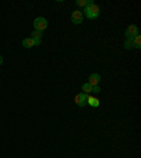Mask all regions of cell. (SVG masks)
<instances>
[{"label": "cell", "instance_id": "cell-2", "mask_svg": "<svg viewBox=\"0 0 141 158\" xmlns=\"http://www.w3.org/2000/svg\"><path fill=\"white\" fill-rule=\"evenodd\" d=\"M34 28H35V31H39V33H43L44 30L48 27V21H47L44 17H37L35 20H34Z\"/></svg>", "mask_w": 141, "mask_h": 158}, {"label": "cell", "instance_id": "cell-5", "mask_svg": "<svg viewBox=\"0 0 141 158\" xmlns=\"http://www.w3.org/2000/svg\"><path fill=\"white\" fill-rule=\"evenodd\" d=\"M71 20H72L73 24H81L83 21V13L81 10H75V11H72V14H71Z\"/></svg>", "mask_w": 141, "mask_h": 158}, {"label": "cell", "instance_id": "cell-9", "mask_svg": "<svg viewBox=\"0 0 141 158\" xmlns=\"http://www.w3.org/2000/svg\"><path fill=\"white\" fill-rule=\"evenodd\" d=\"M90 3H93V0H76V6L83 7V9H85L88 4H90Z\"/></svg>", "mask_w": 141, "mask_h": 158}, {"label": "cell", "instance_id": "cell-6", "mask_svg": "<svg viewBox=\"0 0 141 158\" xmlns=\"http://www.w3.org/2000/svg\"><path fill=\"white\" fill-rule=\"evenodd\" d=\"M99 82H100V75H99V73H92V75L89 76L88 83L90 86H97Z\"/></svg>", "mask_w": 141, "mask_h": 158}, {"label": "cell", "instance_id": "cell-10", "mask_svg": "<svg viewBox=\"0 0 141 158\" xmlns=\"http://www.w3.org/2000/svg\"><path fill=\"white\" fill-rule=\"evenodd\" d=\"M23 47L24 48H31V47H34V41L31 38H24L23 40Z\"/></svg>", "mask_w": 141, "mask_h": 158}, {"label": "cell", "instance_id": "cell-11", "mask_svg": "<svg viewBox=\"0 0 141 158\" xmlns=\"http://www.w3.org/2000/svg\"><path fill=\"white\" fill-rule=\"evenodd\" d=\"M133 44H134L135 48H141V35L138 34V35H135L134 38H133Z\"/></svg>", "mask_w": 141, "mask_h": 158}, {"label": "cell", "instance_id": "cell-7", "mask_svg": "<svg viewBox=\"0 0 141 158\" xmlns=\"http://www.w3.org/2000/svg\"><path fill=\"white\" fill-rule=\"evenodd\" d=\"M41 37H43V33H39V31H33L30 38L34 41V45H39V44H41Z\"/></svg>", "mask_w": 141, "mask_h": 158}, {"label": "cell", "instance_id": "cell-1", "mask_svg": "<svg viewBox=\"0 0 141 158\" xmlns=\"http://www.w3.org/2000/svg\"><path fill=\"white\" fill-rule=\"evenodd\" d=\"M82 11H85V13H83V16H86L88 19H90V20L97 19L99 14H100V9H99V6H97V4H95V3L88 4V6H86Z\"/></svg>", "mask_w": 141, "mask_h": 158}, {"label": "cell", "instance_id": "cell-13", "mask_svg": "<svg viewBox=\"0 0 141 158\" xmlns=\"http://www.w3.org/2000/svg\"><path fill=\"white\" fill-rule=\"evenodd\" d=\"M133 47H134V44H133V40H126L124 48H126V49H131Z\"/></svg>", "mask_w": 141, "mask_h": 158}, {"label": "cell", "instance_id": "cell-8", "mask_svg": "<svg viewBox=\"0 0 141 158\" xmlns=\"http://www.w3.org/2000/svg\"><path fill=\"white\" fill-rule=\"evenodd\" d=\"M88 105L92 106V107H99L100 102H99V99L95 98V96H89V98H88Z\"/></svg>", "mask_w": 141, "mask_h": 158}, {"label": "cell", "instance_id": "cell-3", "mask_svg": "<svg viewBox=\"0 0 141 158\" xmlns=\"http://www.w3.org/2000/svg\"><path fill=\"white\" fill-rule=\"evenodd\" d=\"M88 98L89 95H86V93H79V95L75 96V103L81 107H83V106L88 105Z\"/></svg>", "mask_w": 141, "mask_h": 158}, {"label": "cell", "instance_id": "cell-4", "mask_svg": "<svg viewBox=\"0 0 141 158\" xmlns=\"http://www.w3.org/2000/svg\"><path fill=\"white\" fill-rule=\"evenodd\" d=\"M135 35H138V27L137 26H128L126 30V38L127 40H133Z\"/></svg>", "mask_w": 141, "mask_h": 158}, {"label": "cell", "instance_id": "cell-12", "mask_svg": "<svg viewBox=\"0 0 141 158\" xmlns=\"http://www.w3.org/2000/svg\"><path fill=\"white\" fill-rule=\"evenodd\" d=\"M82 90H83L82 93H86V95H89V93L92 92V86L86 82V83H83V85H82Z\"/></svg>", "mask_w": 141, "mask_h": 158}, {"label": "cell", "instance_id": "cell-15", "mask_svg": "<svg viewBox=\"0 0 141 158\" xmlns=\"http://www.w3.org/2000/svg\"><path fill=\"white\" fill-rule=\"evenodd\" d=\"M2 64H3V56L0 55V65H2Z\"/></svg>", "mask_w": 141, "mask_h": 158}, {"label": "cell", "instance_id": "cell-14", "mask_svg": "<svg viewBox=\"0 0 141 158\" xmlns=\"http://www.w3.org/2000/svg\"><path fill=\"white\" fill-rule=\"evenodd\" d=\"M100 92V86H92V93H95V95H97V93Z\"/></svg>", "mask_w": 141, "mask_h": 158}]
</instances>
